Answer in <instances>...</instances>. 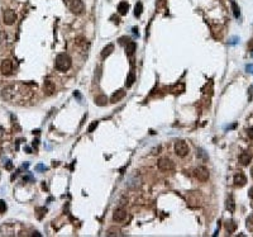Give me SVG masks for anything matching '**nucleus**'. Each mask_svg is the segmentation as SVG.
<instances>
[{
    "label": "nucleus",
    "mask_w": 253,
    "mask_h": 237,
    "mask_svg": "<svg viewBox=\"0 0 253 237\" xmlns=\"http://www.w3.org/2000/svg\"><path fill=\"white\" fill-rule=\"evenodd\" d=\"M252 98H253V86H251V88H249V102H251L252 100Z\"/></svg>",
    "instance_id": "c9c22d12"
},
{
    "label": "nucleus",
    "mask_w": 253,
    "mask_h": 237,
    "mask_svg": "<svg viewBox=\"0 0 253 237\" xmlns=\"http://www.w3.org/2000/svg\"><path fill=\"white\" fill-rule=\"evenodd\" d=\"M133 33H134V34H137V36H138V28H136V27L133 28Z\"/></svg>",
    "instance_id": "58836bf2"
},
{
    "label": "nucleus",
    "mask_w": 253,
    "mask_h": 237,
    "mask_svg": "<svg viewBox=\"0 0 253 237\" xmlns=\"http://www.w3.org/2000/svg\"><path fill=\"white\" fill-rule=\"evenodd\" d=\"M230 5H232V10H233L234 17H235V18H239V17H241V9H239L238 4L234 1V0H232V1H230Z\"/></svg>",
    "instance_id": "5701e85b"
},
{
    "label": "nucleus",
    "mask_w": 253,
    "mask_h": 237,
    "mask_svg": "<svg viewBox=\"0 0 253 237\" xmlns=\"http://www.w3.org/2000/svg\"><path fill=\"white\" fill-rule=\"evenodd\" d=\"M196 156H197V157H200V159H204V160L208 159L206 152L204 151L203 148H196Z\"/></svg>",
    "instance_id": "a878e982"
},
{
    "label": "nucleus",
    "mask_w": 253,
    "mask_h": 237,
    "mask_svg": "<svg viewBox=\"0 0 253 237\" xmlns=\"http://www.w3.org/2000/svg\"><path fill=\"white\" fill-rule=\"evenodd\" d=\"M174 150H175V153L179 157H185L189 153V146L185 141H182V139H179V141L175 142Z\"/></svg>",
    "instance_id": "7ed1b4c3"
},
{
    "label": "nucleus",
    "mask_w": 253,
    "mask_h": 237,
    "mask_svg": "<svg viewBox=\"0 0 253 237\" xmlns=\"http://www.w3.org/2000/svg\"><path fill=\"white\" fill-rule=\"evenodd\" d=\"M15 93H17V86L15 85H9V86H6V88L3 89L1 96H3V99L6 100V102H12V100L14 99V96H15Z\"/></svg>",
    "instance_id": "0eeeda50"
},
{
    "label": "nucleus",
    "mask_w": 253,
    "mask_h": 237,
    "mask_svg": "<svg viewBox=\"0 0 253 237\" xmlns=\"http://www.w3.org/2000/svg\"><path fill=\"white\" fill-rule=\"evenodd\" d=\"M248 50H249V51H251L252 53H253V38H252V40L248 42Z\"/></svg>",
    "instance_id": "72a5a7b5"
},
{
    "label": "nucleus",
    "mask_w": 253,
    "mask_h": 237,
    "mask_svg": "<svg viewBox=\"0 0 253 237\" xmlns=\"http://www.w3.org/2000/svg\"><path fill=\"white\" fill-rule=\"evenodd\" d=\"M247 227L249 231H253V216H251V217L247 219Z\"/></svg>",
    "instance_id": "c85d7f7f"
},
{
    "label": "nucleus",
    "mask_w": 253,
    "mask_h": 237,
    "mask_svg": "<svg viewBox=\"0 0 253 237\" xmlns=\"http://www.w3.org/2000/svg\"><path fill=\"white\" fill-rule=\"evenodd\" d=\"M98 124H99V122H98V121H94V122H92V123L89 125V128H88V132H89V133H92V132H94V131L96 130Z\"/></svg>",
    "instance_id": "bb28decb"
},
{
    "label": "nucleus",
    "mask_w": 253,
    "mask_h": 237,
    "mask_svg": "<svg viewBox=\"0 0 253 237\" xmlns=\"http://www.w3.org/2000/svg\"><path fill=\"white\" fill-rule=\"evenodd\" d=\"M113 51H114V44L113 43H108L105 47L103 48V51H101V58H106L108 56H110L113 53Z\"/></svg>",
    "instance_id": "f3484780"
},
{
    "label": "nucleus",
    "mask_w": 253,
    "mask_h": 237,
    "mask_svg": "<svg viewBox=\"0 0 253 237\" xmlns=\"http://www.w3.org/2000/svg\"><path fill=\"white\" fill-rule=\"evenodd\" d=\"M75 44H76V47H77L80 51H82V52H88L89 48H90V42L86 40V38H84V37L76 38Z\"/></svg>",
    "instance_id": "9d476101"
},
{
    "label": "nucleus",
    "mask_w": 253,
    "mask_h": 237,
    "mask_svg": "<svg viewBox=\"0 0 253 237\" xmlns=\"http://www.w3.org/2000/svg\"><path fill=\"white\" fill-rule=\"evenodd\" d=\"M5 40H6V34H5V32L0 30V46H1V44L4 43Z\"/></svg>",
    "instance_id": "7c9ffc66"
},
{
    "label": "nucleus",
    "mask_w": 253,
    "mask_h": 237,
    "mask_svg": "<svg viewBox=\"0 0 253 237\" xmlns=\"http://www.w3.org/2000/svg\"><path fill=\"white\" fill-rule=\"evenodd\" d=\"M251 160H252V153H249V152H247V151L242 152L241 156H239V161H241V164H242L243 166H247L248 164L251 162Z\"/></svg>",
    "instance_id": "4468645a"
},
{
    "label": "nucleus",
    "mask_w": 253,
    "mask_h": 237,
    "mask_svg": "<svg viewBox=\"0 0 253 237\" xmlns=\"http://www.w3.org/2000/svg\"><path fill=\"white\" fill-rule=\"evenodd\" d=\"M194 176H195L199 181H203V183H205V181L209 180L210 174H209V170H208L206 167L199 166V167H196V169L194 170Z\"/></svg>",
    "instance_id": "39448f33"
},
{
    "label": "nucleus",
    "mask_w": 253,
    "mask_h": 237,
    "mask_svg": "<svg viewBox=\"0 0 253 237\" xmlns=\"http://www.w3.org/2000/svg\"><path fill=\"white\" fill-rule=\"evenodd\" d=\"M251 176L253 177V167H252V169H251Z\"/></svg>",
    "instance_id": "37998d69"
},
{
    "label": "nucleus",
    "mask_w": 253,
    "mask_h": 237,
    "mask_svg": "<svg viewBox=\"0 0 253 237\" xmlns=\"http://www.w3.org/2000/svg\"><path fill=\"white\" fill-rule=\"evenodd\" d=\"M6 169H8V170L12 169V162H10V161H8V164H6Z\"/></svg>",
    "instance_id": "4c0bfd02"
},
{
    "label": "nucleus",
    "mask_w": 253,
    "mask_h": 237,
    "mask_svg": "<svg viewBox=\"0 0 253 237\" xmlns=\"http://www.w3.org/2000/svg\"><path fill=\"white\" fill-rule=\"evenodd\" d=\"M72 66V58L67 53H60L56 56L54 60V67L61 72H66Z\"/></svg>",
    "instance_id": "f257e3e1"
},
{
    "label": "nucleus",
    "mask_w": 253,
    "mask_h": 237,
    "mask_svg": "<svg viewBox=\"0 0 253 237\" xmlns=\"http://www.w3.org/2000/svg\"><path fill=\"white\" fill-rule=\"evenodd\" d=\"M124 96H125V91H124L123 89H119L118 91H115L112 95V98H110V102H112V103H117V102H119V100H122Z\"/></svg>",
    "instance_id": "2eb2a0df"
},
{
    "label": "nucleus",
    "mask_w": 253,
    "mask_h": 237,
    "mask_svg": "<svg viewBox=\"0 0 253 237\" xmlns=\"http://www.w3.org/2000/svg\"><path fill=\"white\" fill-rule=\"evenodd\" d=\"M134 81H136V75H134V72H133V71H130V72H129V75L127 76L125 86H127V88H130V86L134 84Z\"/></svg>",
    "instance_id": "4be33fe9"
},
{
    "label": "nucleus",
    "mask_w": 253,
    "mask_h": 237,
    "mask_svg": "<svg viewBox=\"0 0 253 237\" xmlns=\"http://www.w3.org/2000/svg\"><path fill=\"white\" fill-rule=\"evenodd\" d=\"M106 103H108V98H106V95H98L95 96V104L99 107H104L106 105Z\"/></svg>",
    "instance_id": "aec40b11"
},
{
    "label": "nucleus",
    "mask_w": 253,
    "mask_h": 237,
    "mask_svg": "<svg viewBox=\"0 0 253 237\" xmlns=\"http://www.w3.org/2000/svg\"><path fill=\"white\" fill-rule=\"evenodd\" d=\"M3 134H4V130L0 127V137H3Z\"/></svg>",
    "instance_id": "a19ab883"
},
{
    "label": "nucleus",
    "mask_w": 253,
    "mask_h": 237,
    "mask_svg": "<svg viewBox=\"0 0 253 237\" xmlns=\"http://www.w3.org/2000/svg\"><path fill=\"white\" fill-rule=\"evenodd\" d=\"M247 134H248L249 138L253 139V127H249V128H248V130H247Z\"/></svg>",
    "instance_id": "2f4dec72"
},
{
    "label": "nucleus",
    "mask_w": 253,
    "mask_h": 237,
    "mask_svg": "<svg viewBox=\"0 0 253 237\" xmlns=\"http://www.w3.org/2000/svg\"><path fill=\"white\" fill-rule=\"evenodd\" d=\"M225 207H227V209L230 212V213H234L235 211V202H234V198L233 195H228L227 198V202H225Z\"/></svg>",
    "instance_id": "dca6fc26"
},
{
    "label": "nucleus",
    "mask_w": 253,
    "mask_h": 237,
    "mask_svg": "<svg viewBox=\"0 0 253 237\" xmlns=\"http://www.w3.org/2000/svg\"><path fill=\"white\" fill-rule=\"evenodd\" d=\"M127 188L129 189H137L142 185V177L138 174V171H134L133 174H130L129 176L127 177V183H125Z\"/></svg>",
    "instance_id": "f03ea898"
},
{
    "label": "nucleus",
    "mask_w": 253,
    "mask_h": 237,
    "mask_svg": "<svg viewBox=\"0 0 253 237\" xmlns=\"http://www.w3.org/2000/svg\"><path fill=\"white\" fill-rule=\"evenodd\" d=\"M33 146H34V147H37V146H38V139H36V141H34V143H33Z\"/></svg>",
    "instance_id": "79ce46f5"
},
{
    "label": "nucleus",
    "mask_w": 253,
    "mask_h": 237,
    "mask_svg": "<svg viewBox=\"0 0 253 237\" xmlns=\"http://www.w3.org/2000/svg\"><path fill=\"white\" fill-rule=\"evenodd\" d=\"M106 236H122V232H120L119 228L112 227L106 231Z\"/></svg>",
    "instance_id": "393cba45"
},
{
    "label": "nucleus",
    "mask_w": 253,
    "mask_h": 237,
    "mask_svg": "<svg viewBox=\"0 0 253 237\" xmlns=\"http://www.w3.org/2000/svg\"><path fill=\"white\" fill-rule=\"evenodd\" d=\"M142 13H143V4H142V1H138L136 6H134V15L141 17Z\"/></svg>",
    "instance_id": "b1692460"
},
{
    "label": "nucleus",
    "mask_w": 253,
    "mask_h": 237,
    "mask_svg": "<svg viewBox=\"0 0 253 237\" xmlns=\"http://www.w3.org/2000/svg\"><path fill=\"white\" fill-rule=\"evenodd\" d=\"M245 183H247V177L242 171H238L237 174L234 175V185L238 186V188H242L245 185Z\"/></svg>",
    "instance_id": "f8f14e48"
},
{
    "label": "nucleus",
    "mask_w": 253,
    "mask_h": 237,
    "mask_svg": "<svg viewBox=\"0 0 253 237\" xmlns=\"http://www.w3.org/2000/svg\"><path fill=\"white\" fill-rule=\"evenodd\" d=\"M157 165H158V169L161 170V171H163V173L172 171V170H174V167H175L174 162H172L170 159H167V157H162V159H159Z\"/></svg>",
    "instance_id": "423d86ee"
},
{
    "label": "nucleus",
    "mask_w": 253,
    "mask_h": 237,
    "mask_svg": "<svg viewBox=\"0 0 253 237\" xmlns=\"http://www.w3.org/2000/svg\"><path fill=\"white\" fill-rule=\"evenodd\" d=\"M46 167H44L43 165H37V170H44Z\"/></svg>",
    "instance_id": "e433bc0d"
},
{
    "label": "nucleus",
    "mask_w": 253,
    "mask_h": 237,
    "mask_svg": "<svg viewBox=\"0 0 253 237\" xmlns=\"http://www.w3.org/2000/svg\"><path fill=\"white\" fill-rule=\"evenodd\" d=\"M129 42H130V40H129L128 37H120V38H119V43L123 44V46H127Z\"/></svg>",
    "instance_id": "cd10ccee"
},
{
    "label": "nucleus",
    "mask_w": 253,
    "mask_h": 237,
    "mask_svg": "<svg viewBox=\"0 0 253 237\" xmlns=\"http://www.w3.org/2000/svg\"><path fill=\"white\" fill-rule=\"evenodd\" d=\"M67 6L74 14H81L85 10L82 0H67Z\"/></svg>",
    "instance_id": "20e7f679"
},
{
    "label": "nucleus",
    "mask_w": 253,
    "mask_h": 237,
    "mask_svg": "<svg viewBox=\"0 0 253 237\" xmlns=\"http://www.w3.org/2000/svg\"><path fill=\"white\" fill-rule=\"evenodd\" d=\"M136 50H137V44H136V42H133V41H130L129 43L125 46V55L127 56H133L134 55V52H136Z\"/></svg>",
    "instance_id": "a211bd4d"
},
{
    "label": "nucleus",
    "mask_w": 253,
    "mask_h": 237,
    "mask_svg": "<svg viewBox=\"0 0 253 237\" xmlns=\"http://www.w3.org/2000/svg\"><path fill=\"white\" fill-rule=\"evenodd\" d=\"M6 211V203L3 199H0V213H4Z\"/></svg>",
    "instance_id": "c756f323"
},
{
    "label": "nucleus",
    "mask_w": 253,
    "mask_h": 237,
    "mask_svg": "<svg viewBox=\"0 0 253 237\" xmlns=\"http://www.w3.org/2000/svg\"><path fill=\"white\" fill-rule=\"evenodd\" d=\"M128 10H129V4L127 1H120L118 4V12H119L120 15H125L128 13Z\"/></svg>",
    "instance_id": "6ab92c4d"
},
{
    "label": "nucleus",
    "mask_w": 253,
    "mask_h": 237,
    "mask_svg": "<svg viewBox=\"0 0 253 237\" xmlns=\"http://www.w3.org/2000/svg\"><path fill=\"white\" fill-rule=\"evenodd\" d=\"M249 197H251L252 199H253V188H252L251 190H249Z\"/></svg>",
    "instance_id": "ea45409f"
},
{
    "label": "nucleus",
    "mask_w": 253,
    "mask_h": 237,
    "mask_svg": "<svg viewBox=\"0 0 253 237\" xmlns=\"http://www.w3.org/2000/svg\"><path fill=\"white\" fill-rule=\"evenodd\" d=\"M238 41H239V38H238V37H233V38H230L229 43H230V44H235Z\"/></svg>",
    "instance_id": "f704fd0d"
},
{
    "label": "nucleus",
    "mask_w": 253,
    "mask_h": 237,
    "mask_svg": "<svg viewBox=\"0 0 253 237\" xmlns=\"http://www.w3.org/2000/svg\"><path fill=\"white\" fill-rule=\"evenodd\" d=\"M245 70H247V72H249V74H253V65H247L245 66Z\"/></svg>",
    "instance_id": "473e14b6"
},
{
    "label": "nucleus",
    "mask_w": 253,
    "mask_h": 237,
    "mask_svg": "<svg viewBox=\"0 0 253 237\" xmlns=\"http://www.w3.org/2000/svg\"><path fill=\"white\" fill-rule=\"evenodd\" d=\"M235 228H237V223H235L233 219H229V221L225 222V229L229 233H233L235 231Z\"/></svg>",
    "instance_id": "412c9836"
},
{
    "label": "nucleus",
    "mask_w": 253,
    "mask_h": 237,
    "mask_svg": "<svg viewBox=\"0 0 253 237\" xmlns=\"http://www.w3.org/2000/svg\"><path fill=\"white\" fill-rule=\"evenodd\" d=\"M127 211L124 208H117L113 213V219L115 222H124L127 219Z\"/></svg>",
    "instance_id": "1a4fd4ad"
},
{
    "label": "nucleus",
    "mask_w": 253,
    "mask_h": 237,
    "mask_svg": "<svg viewBox=\"0 0 253 237\" xmlns=\"http://www.w3.org/2000/svg\"><path fill=\"white\" fill-rule=\"evenodd\" d=\"M17 20V14L14 10H5L4 14H3V22H4V24H6V26H12V24H14Z\"/></svg>",
    "instance_id": "6e6552de"
},
{
    "label": "nucleus",
    "mask_w": 253,
    "mask_h": 237,
    "mask_svg": "<svg viewBox=\"0 0 253 237\" xmlns=\"http://www.w3.org/2000/svg\"><path fill=\"white\" fill-rule=\"evenodd\" d=\"M0 71L3 75H10L13 72V62L10 60H4L0 65Z\"/></svg>",
    "instance_id": "9b49d317"
},
{
    "label": "nucleus",
    "mask_w": 253,
    "mask_h": 237,
    "mask_svg": "<svg viewBox=\"0 0 253 237\" xmlns=\"http://www.w3.org/2000/svg\"><path fill=\"white\" fill-rule=\"evenodd\" d=\"M43 90H44V94H46L47 96H51L54 94V91H56V85H54L53 81H51V80H46V81H44V85H43Z\"/></svg>",
    "instance_id": "ddd939ff"
}]
</instances>
